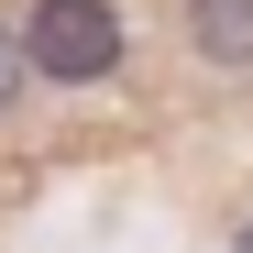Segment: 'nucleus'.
<instances>
[{
	"label": "nucleus",
	"instance_id": "1",
	"mask_svg": "<svg viewBox=\"0 0 253 253\" xmlns=\"http://www.w3.org/2000/svg\"><path fill=\"white\" fill-rule=\"evenodd\" d=\"M22 55L44 66V77H110L121 66V11L110 0H33V22H22Z\"/></svg>",
	"mask_w": 253,
	"mask_h": 253
},
{
	"label": "nucleus",
	"instance_id": "2",
	"mask_svg": "<svg viewBox=\"0 0 253 253\" xmlns=\"http://www.w3.org/2000/svg\"><path fill=\"white\" fill-rule=\"evenodd\" d=\"M187 33H198V55H209V66H253V0H198Z\"/></svg>",
	"mask_w": 253,
	"mask_h": 253
},
{
	"label": "nucleus",
	"instance_id": "3",
	"mask_svg": "<svg viewBox=\"0 0 253 253\" xmlns=\"http://www.w3.org/2000/svg\"><path fill=\"white\" fill-rule=\"evenodd\" d=\"M22 66H33V55L11 44V33H0V110H11V99H22Z\"/></svg>",
	"mask_w": 253,
	"mask_h": 253
}]
</instances>
